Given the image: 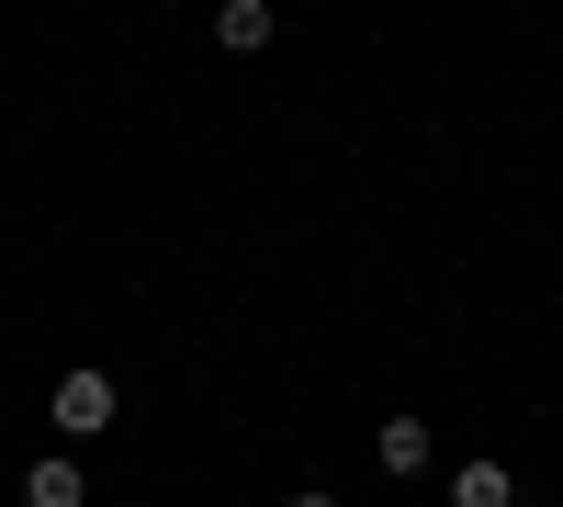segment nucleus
Returning <instances> with one entry per match:
<instances>
[{
    "label": "nucleus",
    "instance_id": "1",
    "mask_svg": "<svg viewBox=\"0 0 563 507\" xmlns=\"http://www.w3.org/2000/svg\"><path fill=\"white\" fill-rule=\"evenodd\" d=\"M57 429H68V440L113 429V373H68V384H57Z\"/></svg>",
    "mask_w": 563,
    "mask_h": 507
},
{
    "label": "nucleus",
    "instance_id": "2",
    "mask_svg": "<svg viewBox=\"0 0 563 507\" xmlns=\"http://www.w3.org/2000/svg\"><path fill=\"white\" fill-rule=\"evenodd\" d=\"M90 485H79V463L68 451H45V463H23V507H79Z\"/></svg>",
    "mask_w": 563,
    "mask_h": 507
},
{
    "label": "nucleus",
    "instance_id": "3",
    "mask_svg": "<svg viewBox=\"0 0 563 507\" xmlns=\"http://www.w3.org/2000/svg\"><path fill=\"white\" fill-rule=\"evenodd\" d=\"M214 45H225V57L271 45V0H214Z\"/></svg>",
    "mask_w": 563,
    "mask_h": 507
},
{
    "label": "nucleus",
    "instance_id": "4",
    "mask_svg": "<svg viewBox=\"0 0 563 507\" xmlns=\"http://www.w3.org/2000/svg\"><path fill=\"white\" fill-rule=\"evenodd\" d=\"M372 451H384V474H429V418H384V440H372Z\"/></svg>",
    "mask_w": 563,
    "mask_h": 507
},
{
    "label": "nucleus",
    "instance_id": "5",
    "mask_svg": "<svg viewBox=\"0 0 563 507\" xmlns=\"http://www.w3.org/2000/svg\"><path fill=\"white\" fill-rule=\"evenodd\" d=\"M451 507H519V485H507V463H462L451 474Z\"/></svg>",
    "mask_w": 563,
    "mask_h": 507
},
{
    "label": "nucleus",
    "instance_id": "6",
    "mask_svg": "<svg viewBox=\"0 0 563 507\" xmlns=\"http://www.w3.org/2000/svg\"><path fill=\"white\" fill-rule=\"evenodd\" d=\"M294 507H339V496H327V485H305V496H294Z\"/></svg>",
    "mask_w": 563,
    "mask_h": 507
}]
</instances>
